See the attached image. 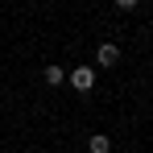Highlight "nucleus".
Returning a JSON list of instances; mask_svg holds the SVG:
<instances>
[{"label": "nucleus", "instance_id": "1", "mask_svg": "<svg viewBox=\"0 0 153 153\" xmlns=\"http://www.w3.org/2000/svg\"><path fill=\"white\" fill-rule=\"evenodd\" d=\"M66 79H71L75 91H91V87H95V71H91V66H75Z\"/></svg>", "mask_w": 153, "mask_h": 153}, {"label": "nucleus", "instance_id": "3", "mask_svg": "<svg viewBox=\"0 0 153 153\" xmlns=\"http://www.w3.org/2000/svg\"><path fill=\"white\" fill-rule=\"evenodd\" d=\"M87 149H91V153H112V141H108L103 132H95V137L87 141Z\"/></svg>", "mask_w": 153, "mask_h": 153}, {"label": "nucleus", "instance_id": "4", "mask_svg": "<svg viewBox=\"0 0 153 153\" xmlns=\"http://www.w3.org/2000/svg\"><path fill=\"white\" fill-rule=\"evenodd\" d=\"M42 79H46L50 87H58V83H66V71H62V66H46V71H42Z\"/></svg>", "mask_w": 153, "mask_h": 153}, {"label": "nucleus", "instance_id": "5", "mask_svg": "<svg viewBox=\"0 0 153 153\" xmlns=\"http://www.w3.org/2000/svg\"><path fill=\"white\" fill-rule=\"evenodd\" d=\"M112 4H116V8H120V13H132V8H137V4H141V0H112Z\"/></svg>", "mask_w": 153, "mask_h": 153}, {"label": "nucleus", "instance_id": "2", "mask_svg": "<svg viewBox=\"0 0 153 153\" xmlns=\"http://www.w3.org/2000/svg\"><path fill=\"white\" fill-rule=\"evenodd\" d=\"M95 62H100V66H116V62H120V46H112V42H103L100 50H95Z\"/></svg>", "mask_w": 153, "mask_h": 153}]
</instances>
